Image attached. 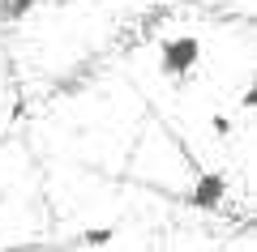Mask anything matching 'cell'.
Masks as SVG:
<instances>
[{
    "label": "cell",
    "mask_w": 257,
    "mask_h": 252,
    "mask_svg": "<svg viewBox=\"0 0 257 252\" xmlns=\"http://www.w3.org/2000/svg\"><path fill=\"white\" fill-rule=\"evenodd\" d=\"M202 60V39L197 35H172L159 47V73L163 77H189Z\"/></svg>",
    "instance_id": "1"
},
{
    "label": "cell",
    "mask_w": 257,
    "mask_h": 252,
    "mask_svg": "<svg viewBox=\"0 0 257 252\" xmlns=\"http://www.w3.org/2000/svg\"><path fill=\"white\" fill-rule=\"evenodd\" d=\"M227 188H231V184H227V175H223V171H202V175H197V184L184 192V201H189L193 209H202V214H214V209L227 201Z\"/></svg>",
    "instance_id": "2"
},
{
    "label": "cell",
    "mask_w": 257,
    "mask_h": 252,
    "mask_svg": "<svg viewBox=\"0 0 257 252\" xmlns=\"http://www.w3.org/2000/svg\"><path fill=\"white\" fill-rule=\"evenodd\" d=\"M116 239V226H94V231H82V243L86 248H107Z\"/></svg>",
    "instance_id": "3"
},
{
    "label": "cell",
    "mask_w": 257,
    "mask_h": 252,
    "mask_svg": "<svg viewBox=\"0 0 257 252\" xmlns=\"http://www.w3.org/2000/svg\"><path fill=\"white\" fill-rule=\"evenodd\" d=\"M35 5H43V0H5V9H9L13 18H26V13L35 9Z\"/></svg>",
    "instance_id": "4"
},
{
    "label": "cell",
    "mask_w": 257,
    "mask_h": 252,
    "mask_svg": "<svg viewBox=\"0 0 257 252\" xmlns=\"http://www.w3.org/2000/svg\"><path fill=\"white\" fill-rule=\"evenodd\" d=\"M210 128H214V137H231V120H227V116H214Z\"/></svg>",
    "instance_id": "5"
},
{
    "label": "cell",
    "mask_w": 257,
    "mask_h": 252,
    "mask_svg": "<svg viewBox=\"0 0 257 252\" xmlns=\"http://www.w3.org/2000/svg\"><path fill=\"white\" fill-rule=\"evenodd\" d=\"M240 107L253 111V107H257V90H244V94H240Z\"/></svg>",
    "instance_id": "6"
}]
</instances>
